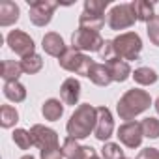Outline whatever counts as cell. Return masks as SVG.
<instances>
[{
	"mask_svg": "<svg viewBox=\"0 0 159 159\" xmlns=\"http://www.w3.org/2000/svg\"><path fill=\"white\" fill-rule=\"evenodd\" d=\"M19 21V6L11 0L0 2V26H11Z\"/></svg>",
	"mask_w": 159,
	"mask_h": 159,
	"instance_id": "2e32d148",
	"label": "cell"
},
{
	"mask_svg": "<svg viewBox=\"0 0 159 159\" xmlns=\"http://www.w3.org/2000/svg\"><path fill=\"white\" fill-rule=\"evenodd\" d=\"M79 96H81V83L75 77H67L60 86V98L64 105H77Z\"/></svg>",
	"mask_w": 159,
	"mask_h": 159,
	"instance_id": "5bb4252c",
	"label": "cell"
},
{
	"mask_svg": "<svg viewBox=\"0 0 159 159\" xmlns=\"http://www.w3.org/2000/svg\"><path fill=\"white\" fill-rule=\"evenodd\" d=\"M109 6V0H86L84 2V11L94 13V15H103Z\"/></svg>",
	"mask_w": 159,
	"mask_h": 159,
	"instance_id": "83f0119b",
	"label": "cell"
},
{
	"mask_svg": "<svg viewBox=\"0 0 159 159\" xmlns=\"http://www.w3.org/2000/svg\"><path fill=\"white\" fill-rule=\"evenodd\" d=\"M39 155H41V159H62V157H64V152H62V148H60V146H56V148L41 150V152H39Z\"/></svg>",
	"mask_w": 159,
	"mask_h": 159,
	"instance_id": "4dcf8cb0",
	"label": "cell"
},
{
	"mask_svg": "<svg viewBox=\"0 0 159 159\" xmlns=\"http://www.w3.org/2000/svg\"><path fill=\"white\" fill-rule=\"evenodd\" d=\"M137 159H159V150L157 148H144V150H140Z\"/></svg>",
	"mask_w": 159,
	"mask_h": 159,
	"instance_id": "1f68e13d",
	"label": "cell"
},
{
	"mask_svg": "<svg viewBox=\"0 0 159 159\" xmlns=\"http://www.w3.org/2000/svg\"><path fill=\"white\" fill-rule=\"evenodd\" d=\"M88 79H90L94 84H98V86H109V84L112 83L107 66H105V64H98V62L92 64V67H90V71H88Z\"/></svg>",
	"mask_w": 159,
	"mask_h": 159,
	"instance_id": "e0dca14e",
	"label": "cell"
},
{
	"mask_svg": "<svg viewBox=\"0 0 159 159\" xmlns=\"http://www.w3.org/2000/svg\"><path fill=\"white\" fill-rule=\"evenodd\" d=\"M58 64L62 69L66 71H71V73H77V75H83V77H88V71L94 64V60L86 54H83L81 51L77 49H66V52L58 58Z\"/></svg>",
	"mask_w": 159,
	"mask_h": 159,
	"instance_id": "277c9868",
	"label": "cell"
},
{
	"mask_svg": "<svg viewBox=\"0 0 159 159\" xmlns=\"http://www.w3.org/2000/svg\"><path fill=\"white\" fill-rule=\"evenodd\" d=\"M140 127H142V135L148 137V139H159V120L157 118H144L140 122Z\"/></svg>",
	"mask_w": 159,
	"mask_h": 159,
	"instance_id": "484cf974",
	"label": "cell"
},
{
	"mask_svg": "<svg viewBox=\"0 0 159 159\" xmlns=\"http://www.w3.org/2000/svg\"><path fill=\"white\" fill-rule=\"evenodd\" d=\"M131 77L135 79V83L140 84V86H150V84L157 83V79H159L155 69H152V67H139V69L133 71Z\"/></svg>",
	"mask_w": 159,
	"mask_h": 159,
	"instance_id": "603a6c76",
	"label": "cell"
},
{
	"mask_svg": "<svg viewBox=\"0 0 159 159\" xmlns=\"http://www.w3.org/2000/svg\"><path fill=\"white\" fill-rule=\"evenodd\" d=\"M111 49L116 58H122L125 62L137 60L142 51V39L137 32H124L111 41Z\"/></svg>",
	"mask_w": 159,
	"mask_h": 159,
	"instance_id": "3957f363",
	"label": "cell"
},
{
	"mask_svg": "<svg viewBox=\"0 0 159 159\" xmlns=\"http://www.w3.org/2000/svg\"><path fill=\"white\" fill-rule=\"evenodd\" d=\"M105 25V19L103 15H94V13H86L83 11L81 17H79V26L81 28H86V30H92V32H99Z\"/></svg>",
	"mask_w": 159,
	"mask_h": 159,
	"instance_id": "ffe728a7",
	"label": "cell"
},
{
	"mask_svg": "<svg viewBox=\"0 0 159 159\" xmlns=\"http://www.w3.org/2000/svg\"><path fill=\"white\" fill-rule=\"evenodd\" d=\"M21 67H23V73H26V75L39 73L41 67H43V58L39 54H32L28 58H23L21 60Z\"/></svg>",
	"mask_w": 159,
	"mask_h": 159,
	"instance_id": "d4e9b609",
	"label": "cell"
},
{
	"mask_svg": "<svg viewBox=\"0 0 159 159\" xmlns=\"http://www.w3.org/2000/svg\"><path fill=\"white\" fill-rule=\"evenodd\" d=\"M13 142H15L21 150H28V148L32 146L30 131H26V129H15V131H13Z\"/></svg>",
	"mask_w": 159,
	"mask_h": 159,
	"instance_id": "f1b7e54d",
	"label": "cell"
},
{
	"mask_svg": "<svg viewBox=\"0 0 159 159\" xmlns=\"http://www.w3.org/2000/svg\"><path fill=\"white\" fill-rule=\"evenodd\" d=\"M153 107H155V111H157V114H159V98L155 99V105H153Z\"/></svg>",
	"mask_w": 159,
	"mask_h": 159,
	"instance_id": "d6a6232c",
	"label": "cell"
},
{
	"mask_svg": "<svg viewBox=\"0 0 159 159\" xmlns=\"http://www.w3.org/2000/svg\"><path fill=\"white\" fill-rule=\"evenodd\" d=\"M96 124H98V109L92 107L90 103H83L69 116L66 129L71 139L81 140V139L90 137V133H94Z\"/></svg>",
	"mask_w": 159,
	"mask_h": 159,
	"instance_id": "6da1fadb",
	"label": "cell"
},
{
	"mask_svg": "<svg viewBox=\"0 0 159 159\" xmlns=\"http://www.w3.org/2000/svg\"><path fill=\"white\" fill-rule=\"evenodd\" d=\"M146 34L153 45L159 47V15H155L150 23H146Z\"/></svg>",
	"mask_w": 159,
	"mask_h": 159,
	"instance_id": "f546056e",
	"label": "cell"
},
{
	"mask_svg": "<svg viewBox=\"0 0 159 159\" xmlns=\"http://www.w3.org/2000/svg\"><path fill=\"white\" fill-rule=\"evenodd\" d=\"M105 66H107V69H109V73H111V79H112L114 83H124V81H127V79L133 75L129 64H127L125 60H122V58L111 56V58H107Z\"/></svg>",
	"mask_w": 159,
	"mask_h": 159,
	"instance_id": "4fadbf2b",
	"label": "cell"
},
{
	"mask_svg": "<svg viewBox=\"0 0 159 159\" xmlns=\"http://www.w3.org/2000/svg\"><path fill=\"white\" fill-rule=\"evenodd\" d=\"M101 157L103 159H124V150L116 142H105L101 150Z\"/></svg>",
	"mask_w": 159,
	"mask_h": 159,
	"instance_id": "4316f807",
	"label": "cell"
},
{
	"mask_svg": "<svg viewBox=\"0 0 159 159\" xmlns=\"http://www.w3.org/2000/svg\"><path fill=\"white\" fill-rule=\"evenodd\" d=\"M21 73H23L21 62H15V60H4L2 62V79H4L6 83L19 81Z\"/></svg>",
	"mask_w": 159,
	"mask_h": 159,
	"instance_id": "7402d4cb",
	"label": "cell"
},
{
	"mask_svg": "<svg viewBox=\"0 0 159 159\" xmlns=\"http://www.w3.org/2000/svg\"><path fill=\"white\" fill-rule=\"evenodd\" d=\"M4 96L13 101V103H21L26 99V88L19 83V81H13V83H6L4 84Z\"/></svg>",
	"mask_w": 159,
	"mask_h": 159,
	"instance_id": "44dd1931",
	"label": "cell"
},
{
	"mask_svg": "<svg viewBox=\"0 0 159 159\" xmlns=\"http://www.w3.org/2000/svg\"><path fill=\"white\" fill-rule=\"evenodd\" d=\"M131 8L135 11V17L137 21H144V23H150L155 15H153V4L152 2H146V0H135L131 2Z\"/></svg>",
	"mask_w": 159,
	"mask_h": 159,
	"instance_id": "d6986e66",
	"label": "cell"
},
{
	"mask_svg": "<svg viewBox=\"0 0 159 159\" xmlns=\"http://www.w3.org/2000/svg\"><path fill=\"white\" fill-rule=\"evenodd\" d=\"M58 8L56 2H49V0H34L30 2V21L36 26H45L51 23L54 10Z\"/></svg>",
	"mask_w": 159,
	"mask_h": 159,
	"instance_id": "9c48e42d",
	"label": "cell"
},
{
	"mask_svg": "<svg viewBox=\"0 0 159 159\" xmlns=\"http://www.w3.org/2000/svg\"><path fill=\"white\" fill-rule=\"evenodd\" d=\"M112 133H114V120H112L111 111L107 107H98V124L94 129L96 139L105 142L112 137Z\"/></svg>",
	"mask_w": 159,
	"mask_h": 159,
	"instance_id": "8fae6325",
	"label": "cell"
},
{
	"mask_svg": "<svg viewBox=\"0 0 159 159\" xmlns=\"http://www.w3.org/2000/svg\"><path fill=\"white\" fill-rule=\"evenodd\" d=\"M124 159H127V157H124Z\"/></svg>",
	"mask_w": 159,
	"mask_h": 159,
	"instance_id": "d590c367",
	"label": "cell"
},
{
	"mask_svg": "<svg viewBox=\"0 0 159 159\" xmlns=\"http://www.w3.org/2000/svg\"><path fill=\"white\" fill-rule=\"evenodd\" d=\"M21 159H36V157H34V155H23Z\"/></svg>",
	"mask_w": 159,
	"mask_h": 159,
	"instance_id": "836d02e7",
	"label": "cell"
},
{
	"mask_svg": "<svg viewBox=\"0 0 159 159\" xmlns=\"http://www.w3.org/2000/svg\"><path fill=\"white\" fill-rule=\"evenodd\" d=\"M137 17L131 8V4H118L109 13V26L112 30H125L135 25Z\"/></svg>",
	"mask_w": 159,
	"mask_h": 159,
	"instance_id": "8992f818",
	"label": "cell"
},
{
	"mask_svg": "<svg viewBox=\"0 0 159 159\" xmlns=\"http://www.w3.org/2000/svg\"><path fill=\"white\" fill-rule=\"evenodd\" d=\"M150 105H152V98H150V94L146 90L131 88L116 103V112H118V116L122 120L133 122V118L139 116V114H142L144 111H148Z\"/></svg>",
	"mask_w": 159,
	"mask_h": 159,
	"instance_id": "7a4b0ae2",
	"label": "cell"
},
{
	"mask_svg": "<svg viewBox=\"0 0 159 159\" xmlns=\"http://www.w3.org/2000/svg\"><path fill=\"white\" fill-rule=\"evenodd\" d=\"M71 45L73 49L81 52H101L105 47V41L99 36V32H92V30L79 26L71 36Z\"/></svg>",
	"mask_w": 159,
	"mask_h": 159,
	"instance_id": "5b68a950",
	"label": "cell"
},
{
	"mask_svg": "<svg viewBox=\"0 0 159 159\" xmlns=\"http://www.w3.org/2000/svg\"><path fill=\"white\" fill-rule=\"evenodd\" d=\"M41 47H43V51L49 56H54V58H60L66 52V49H67L64 39H62V36L56 34V32H47L43 36V39H41Z\"/></svg>",
	"mask_w": 159,
	"mask_h": 159,
	"instance_id": "9a60e30c",
	"label": "cell"
},
{
	"mask_svg": "<svg viewBox=\"0 0 159 159\" xmlns=\"http://www.w3.org/2000/svg\"><path fill=\"white\" fill-rule=\"evenodd\" d=\"M62 152L66 159H90L94 153H98L92 146H81L75 139L67 137L62 144Z\"/></svg>",
	"mask_w": 159,
	"mask_h": 159,
	"instance_id": "7c38bea8",
	"label": "cell"
},
{
	"mask_svg": "<svg viewBox=\"0 0 159 159\" xmlns=\"http://www.w3.org/2000/svg\"><path fill=\"white\" fill-rule=\"evenodd\" d=\"M30 137H32V146H38L39 152H41V150H47V148H56V146H60L56 131L51 129V127L39 125V124L32 125Z\"/></svg>",
	"mask_w": 159,
	"mask_h": 159,
	"instance_id": "30bf717a",
	"label": "cell"
},
{
	"mask_svg": "<svg viewBox=\"0 0 159 159\" xmlns=\"http://www.w3.org/2000/svg\"><path fill=\"white\" fill-rule=\"evenodd\" d=\"M17 122H19V112H17L15 107H11V105H2L0 107V124H2L4 129L13 127Z\"/></svg>",
	"mask_w": 159,
	"mask_h": 159,
	"instance_id": "cb8c5ba5",
	"label": "cell"
},
{
	"mask_svg": "<svg viewBox=\"0 0 159 159\" xmlns=\"http://www.w3.org/2000/svg\"><path fill=\"white\" fill-rule=\"evenodd\" d=\"M41 114L45 116V120H49V122H56V120H60V116L64 114V103H60V99L51 98V99H47V101L43 103V107H41Z\"/></svg>",
	"mask_w": 159,
	"mask_h": 159,
	"instance_id": "ac0fdd59",
	"label": "cell"
},
{
	"mask_svg": "<svg viewBox=\"0 0 159 159\" xmlns=\"http://www.w3.org/2000/svg\"><path fill=\"white\" fill-rule=\"evenodd\" d=\"M116 137L125 148H131V150L139 148L142 144V139H144L140 122H125V124H122L118 127V131H116Z\"/></svg>",
	"mask_w": 159,
	"mask_h": 159,
	"instance_id": "ba28073f",
	"label": "cell"
},
{
	"mask_svg": "<svg viewBox=\"0 0 159 159\" xmlns=\"http://www.w3.org/2000/svg\"><path fill=\"white\" fill-rule=\"evenodd\" d=\"M6 41H8L10 49H11L15 54H19L21 58H28V56L36 54V52H34V49H36L34 39H32L26 32H23V30H11V32L8 34Z\"/></svg>",
	"mask_w": 159,
	"mask_h": 159,
	"instance_id": "52a82bcc",
	"label": "cell"
},
{
	"mask_svg": "<svg viewBox=\"0 0 159 159\" xmlns=\"http://www.w3.org/2000/svg\"><path fill=\"white\" fill-rule=\"evenodd\" d=\"M90 159H101V157H99V155H98V153H94V155H92V157H90Z\"/></svg>",
	"mask_w": 159,
	"mask_h": 159,
	"instance_id": "e575fe53",
	"label": "cell"
}]
</instances>
